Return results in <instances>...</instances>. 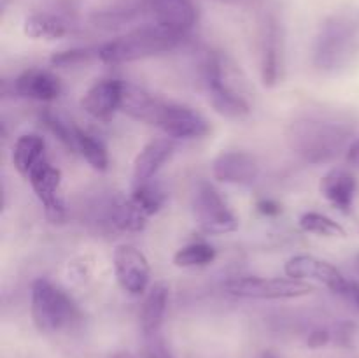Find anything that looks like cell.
Returning <instances> with one entry per match:
<instances>
[{
  "mask_svg": "<svg viewBox=\"0 0 359 358\" xmlns=\"http://www.w3.org/2000/svg\"><path fill=\"white\" fill-rule=\"evenodd\" d=\"M91 58H98V48H74L55 53L51 56V63L55 67H77L90 62Z\"/></svg>",
  "mask_w": 359,
  "mask_h": 358,
  "instance_id": "28",
  "label": "cell"
},
{
  "mask_svg": "<svg viewBox=\"0 0 359 358\" xmlns=\"http://www.w3.org/2000/svg\"><path fill=\"white\" fill-rule=\"evenodd\" d=\"M151 125L163 130L170 139H200L210 132V125L198 111L188 105L158 100Z\"/></svg>",
  "mask_w": 359,
  "mask_h": 358,
  "instance_id": "8",
  "label": "cell"
},
{
  "mask_svg": "<svg viewBox=\"0 0 359 358\" xmlns=\"http://www.w3.org/2000/svg\"><path fill=\"white\" fill-rule=\"evenodd\" d=\"M114 274L119 286L128 295H142L149 286L151 269L140 249L132 244H119L114 249Z\"/></svg>",
  "mask_w": 359,
  "mask_h": 358,
  "instance_id": "11",
  "label": "cell"
},
{
  "mask_svg": "<svg viewBox=\"0 0 359 358\" xmlns=\"http://www.w3.org/2000/svg\"><path fill=\"white\" fill-rule=\"evenodd\" d=\"M147 214H144L132 199L114 200L107 206V220L116 228L125 232H140L147 223Z\"/></svg>",
  "mask_w": 359,
  "mask_h": 358,
  "instance_id": "21",
  "label": "cell"
},
{
  "mask_svg": "<svg viewBox=\"0 0 359 358\" xmlns=\"http://www.w3.org/2000/svg\"><path fill=\"white\" fill-rule=\"evenodd\" d=\"M109 358H133V357L130 353H114V354H111Z\"/></svg>",
  "mask_w": 359,
  "mask_h": 358,
  "instance_id": "36",
  "label": "cell"
},
{
  "mask_svg": "<svg viewBox=\"0 0 359 358\" xmlns=\"http://www.w3.org/2000/svg\"><path fill=\"white\" fill-rule=\"evenodd\" d=\"M284 272L291 279L319 281L335 293L349 295L351 291V281H347L337 267L311 255H297L290 258L284 265Z\"/></svg>",
  "mask_w": 359,
  "mask_h": 358,
  "instance_id": "12",
  "label": "cell"
},
{
  "mask_svg": "<svg viewBox=\"0 0 359 358\" xmlns=\"http://www.w3.org/2000/svg\"><path fill=\"white\" fill-rule=\"evenodd\" d=\"M258 209L259 213L266 214V216H276L280 213V206L273 200H262V202H258Z\"/></svg>",
  "mask_w": 359,
  "mask_h": 358,
  "instance_id": "32",
  "label": "cell"
},
{
  "mask_svg": "<svg viewBox=\"0 0 359 358\" xmlns=\"http://www.w3.org/2000/svg\"><path fill=\"white\" fill-rule=\"evenodd\" d=\"M46 142L37 133H25L16 140L13 150V164L16 171L27 179L32 168L46 158Z\"/></svg>",
  "mask_w": 359,
  "mask_h": 358,
  "instance_id": "20",
  "label": "cell"
},
{
  "mask_svg": "<svg viewBox=\"0 0 359 358\" xmlns=\"http://www.w3.org/2000/svg\"><path fill=\"white\" fill-rule=\"evenodd\" d=\"M259 74L265 86L273 88L284 74V30L273 13L263 16L258 32Z\"/></svg>",
  "mask_w": 359,
  "mask_h": 358,
  "instance_id": "9",
  "label": "cell"
},
{
  "mask_svg": "<svg viewBox=\"0 0 359 358\" xmlns=\"http://www.w3.org/2000/svg\"><path fill=\"white\" fill-rule=\"evenodd\" d=\"M217 2L230 4V6H258V4H263L265 0H217Z\"/></svg>",
  "mask_w": 359,
  "mask_h": 358,
  "instance_id": "34",
  "label": "cell"
},
{
  "mask_svg": "<svg viewBox=\"0 0 359 358\" xmlns=\"http://www.w3.org/2000/svg\"><path fill=\"white\" fill-rule=\"evenodd\" d=\"M184 35L167 30L160 25H147L98 46V60L111 65L137 62L172 51L181 44Z\"/></svg>",
  "mask_w": 359,
  "mask_h": 358,
  "instance_id": "3",
  "label": "cell"
},
{
  "mask_svg": "<svg viewBox=\"0 0 359 358\" xmlns=\"http://www.w3.org/2000/svg\"><path fill=\"white\" fill-rule=\"evenodd\" d=\"M333 343L346 350H354L359 347V325L353 321H340L335 329L332 330Z\"/></svg>",
  "mask_w": 359,
  "mask_h": 358,
  "instance_id": "29",
  "label": "cell"
},
{
  "mask_svg": "<svg viewBox=\"0 0 359 358\" xmlns=\"http://www.w3.org/2000/svg\"><path fill=\"white\" fill-rule=\"evenodd\" d=\"M147 13L154 23L181 35L188 34L198 20L191 0H147Z\"/></svg>",
  "mask_w": 359,
  "mask_h": 358,
  "instance_id": "13",
  "label": "cell"
},
{
  "mask_svg": "<svg viewBox=\"0 0 359 358\" xmlns=\"http://www.w3.org/2000/svg\"><path fill=\"white\" fill-rule=\"evenodd\" d=\"M262 358H277V354L273 353V351H265V353L262 354Z\"/></svg>",
  "mask_w": 359,
  "mask_h": 358,
  "instance_id": "37",
  "label": "cell"
},
{
  "mask_svg": "<svg viewBox=\"0 0 359 358\" xmlns=\"http://www.w3.org/2000/svg\"><path fill=\"white\" fill-rule=\"evenodd\" d=\"M42 123H44L46 128L67 147V150L74 151L76 153V125H69L67 121H63L60 116L53 114V112H44L41 116Z\"/></svg>",
  "mask_w": 359,
  "mask_h": 358,
  "instance_id": "27",
  "label": "cell"
},
{
  "mask_svg": "<svg viewBox=\"0 0 359 358\" xmlns=\"http://www.w3.org/2000/svg\"><path fill=\"white\" fill-rule=\"evenodd\" d=\"M330 343H333L332 330L314 329L307 336V346L311 347V350H319V347L326 346V344H330Z\"/></svg>",
  "mask_w": 359,
  "mask_h": 358,
  "instance_id": "31",
  "label": "cell"
},
{
  "mask_svg": "<svg viewBox=\"0 0 359 358\" xmlns=\"http://www.w3.org/2000/svg\"><path fill=\"white\" fill-rule=\"evenodd\" d=\"M14 93L23 98H32L39 102L56 100L62 93V83L55 74L48 70L32 69L16 77L13 83Z\"/></svg>",
  "mask_w": 359,
  "mask_h": 358,
  "instance_id": "16",
  "label": "cell"
},
{
  "mask_svg": "<svg viewBox=\"0 0 359 358\" xmlns=\"http://www.w3.org/2000/svg\"><path fill=\"white\" fill-rule=\"evenodd\" d=\"M168 305V286L165 283H156L149 288L140 309V329L144 336L160 333L163 326L165 312Z\"/></svg>",
  "mask_w": 359,
  "mask_h": 358,
  "instance_id": "19",
  "label": "cell"
},
{
  "mask_svg": "<svg viewBox=\"0 0 359 358\" xmlns=\"http://www.w3.org/2000/svg\"><path fill=\"white\" fill-rule=\"evenodd\" d=\"M32 190L35 192L37 199L41 200L44 213L53 223H60L65 220V204L60 197V185H62V172L55 165L49 164L48 158L39 161L30 174L27 175Z\"/></svg>",
  "mask_w": 359,
  "mask_h": 358,
  "instance_id": "10",
  "label": "cell"
},
{
  "mask_svg": "<svg viewBox=\"0 0 359 358\" xmlns=\"http://www.w3.org/2000/svg\"><path fill=\"white\" fill-rule=\"evenodd\" d=\"M144 358H174L165 343L163 333L144 336Z\"/></svg>",
  "mask_w": 359,
  "mask_h": 358,
  "instance_id": "30",
  "label": "cell"
},
{
  "mask_svg": "<svg viewBox=\"0 0 359 358\" xmlns=\"http://www.w3.org/2000/svg\"><path fill=\"white\" fill-rule=\"evenodd\" d=\"M300 227L309 234L326 235V237H346L347 234L342 225L319 213H305L300 218Z\"/></svg>",
  "mask_w": 359,
  "mask_h": 358,
  "instance_id": "25",
  "label": "cell"
},
{
  "mask_svg": "<svg viewBox=\"0 0 359 358\" xmlns=\"http://www.w3.org/2000/svg\"><path fill=\"white\" fill-rule=\"evenodd\" d=\"M349 297H353V298H354V302H356L358 307H359V284H356V283H351Z\"/></svg>",
  "mask_w": 359,
  "mask_h": 358,
  "instance_id": "35",
  "label": "cell"
},
{
  "mask_svg": "<svg viewBox=\"0 0 359 358\" xmlns=\"http://www.w3.org/2000/svg\"><path fill=\"white\" fill-rule=\"evenodd\" d=\"M23 32L27 37L30 39H46V41H53V39H60L67 35L69 32V25L63 18L56 16V14L49 13H35L25 20Z\"/></svg>",
  "mask_w": 359,
  "mask_h": 358,
  "instance_id": "22",
  "label": "cell"
},
{
  "mask_svg": "<svg viewBox=\"0 0 359 358\" xmlns=\"http://www.w3.org/2000/svg\"><path fill=\"white\" fill-rule=\"evenodd\" d=\"M130 199L144 214L151 216V214H156L163 207L165 193L160 188H156V186L144 183V185H137Z\"/></svg>",
  "mask_w": 359,
  "mask_h": 358,
  "instance_id": "26",
  "label": "cell"
},
{
  "mask_svg": "<svg viewBox=\"0 0 359 358\" xmlns=\"http://www.w3.org/2000/svg\"><path fill=\"white\" fill-rule=\"evenodd\" d=\"M356 125L340 112L309 111L287 125L286 139L293 153L309 164H326L354 142Z\"/></svg>",
  "mask_w": 359,
  "mask_h": 358,
  "instance_id": "1",
  "label": "cell"
},
{
  "mask_svg": "<svg viewBox=\"0 0 359 358\" xmlns=\"http://www.w3.org/2000/svg\"><path fill=\"white\" fill-rule=\"evenodd\" d=\"M193 216L203 232L212 235L237 230L238 221L221 193L210 183L202 181L193 193Z\"/></svg>",
  "mask_w": 359,
  "mask_h": 358,
  "instance_id": "7",
  "label": "cell"
},
{
  "mask_svg": "<svg viewBox=\"0 0 359 358\" xmlns=\"http://www.w3.org/2000/svg\"><path fill=\"white\" fill-rule=\"evenodd\" d=\"M175 151V142L168 137L165 139H154L140 150L133 161V179L135 185L149 183L156 175V172L170 160Z\"/></svg>",
  "mask_w": 359,
  "mask_h": 358,
  "instance_id": "17",
  "label": "cell"
},
{
  "mask_svg": "<svg viewBox=\"0 0 359 358\" xmlns=\"http://www.w3.org/2000/svg\"><path fill=\"white\" fill-rule=\"evenodd\" d=\"M76 153H79L95 171L105 172L109 168V153L100 139L88 133L86 130H76Z\"/></svg>",
  "mask_w": 359,
  "mask_h": 358,
  "instance_id": "23",
  "label": "cell"
},
{
  "mask_svg": "<svg viewBox=\"0 0 359 358\" xmlns=\"http://www.w3.org/2000/svg\"><path fill=\"white\" fill-rule=\"evenodd\" d=\"M347 160H349L351 165L359 168V139L354 140L349 150H347Z\"/></svg>",
  "mask_w": 359,
  "mask_h": 358,
  "instance_id": "33",
  "label": "cell"
},
{
  "mask_svg": "<svg viewBox=\"0 0 359 358\" xmlns=\"http://www.w3.org/2000/svg\"><path fill=\"white\" fill-rule=\"evenodd\" d=\"M216 260V249L207 242H191L174 255V263L182 269L205 267Z\"/></svg>",
  "mask_w": 359,
  "mask_h": 358,
  "instance_id": "24",
  "label": "cell"
},
{
  "mask_svg": "<svg viewBox=\"0 0 359 358\" xmlns=\"http://www.w3.org/2000/svg\"><path fill=\"white\" fill-rule=\"evenodd\" d=\"M217 181L230 185H251L259 175V164L248 151H226L212 161Z\"/></svg>",
  "mask_w": 359,
  "mask_h": 358,
  "instance_id": "15",
  "label": "cell"
},
{
  "mask_svg": "<svg viewBox=\"0 0 359 358\" xmlns=\"http://www.w3.org/2000/svg\"><path fill=\"white\" fill-rule=\"evenodd\" d=\"M123 90H125V83L119 79H100L88 88L84 93L83 109L90 116L100 121H107L114 116L116 111L121 109L123 100Z\"/></svg>",
  "mask_w": 359,
  "mask_h": 358,
  "instance_id": "14",
  "label": "cell"
},
{
  "mask_svg": "<svg viewBox=\"0 0 359 358\" xmlns=\"http://www.w3.org/2000/svg\"><path fill=\"white\" fill-rule=\"evenodd\" d=\"M203 84L209 93L210 104L226 118H244L251 112L248 98L231 84L226 58L210 53L203 62Z\"/></svg>",
  "mask_w": 359,
  "mask_h": 358,
  "instance_id": "5",
  "label": "cell"
},
{
  "mask_svg": "<svg viewBox=\"0 0 359 358\" xmlns=\"http://www.w3.org/2000/svg\"><path fill=\"white\" fill-rule=\"evenodd\" d=\"M32 319L39 332L56 333L69 329L79 311L72 298L48 279H35L30 295Z\"/></svg>",
  "mask_w": 359,
  "mask_h": 358,
  "instance_id": "4",
  "label": "cell"
},
{
  "mask_svg": "<svg viewBox=\"0 0 359 358\" xmlns=\"http://www.w3.org/2000/svg\"><path fill=\"white\" fill-rule=\"evenodd\" d=\"M359 55V16L340 13L323 23L314 44L312 63L325 74L346 69Z\"/></svg>",
  "mask_w": 359,
  "mask_h": 358,
  "instance_id": "2",
  "label": "cell"
},
{
  "mask_svg": "<svg viewBox=\"0 0 359 358\" xmlns=\"http://www.w3.org/2000/svg\"><path fill=\"white\" fill-rule=\"evenodd\" d=\"M321 193L342 213H349L356 195L358 183L351 172L342 168H333L321 179Z\"/></svg>",
  "mask_w": 359,
  "mask_h": 358,
  "instance_id": "18",
  "label": "cell"
},
{
  "mask_svg": "<svg viewBox=\"0 0 359 358\" xmlns=\"http://www.w3.org/2000/svg\"><path fill=\"white\" fill-rule=\"evenodd\" d=\"M356 270H358V274H359V255L356 256Z\"/></svg>",
  "mask_w": 359,
  "mask_h": 358,
  "instance_id": "38",
  "label": "cell"
},
{
  "mask_svg": "<svg viewBox=\"0 0 359 358\" xmlns=\"http://www.w3.org/2000/svg\"><path fill=\"white\" fill-rule=\"evenodd\" d=\"M224 291L238 298H263V300H277V298H298L311 295L316 286L300 279L291 277H258L242 276L231 277L223 284Z\"/></svg>",
  "mask_w": 359,
  "mask_h": 358,
  "instance_id": "6",
  "label": "cell"
}]
</instances>
